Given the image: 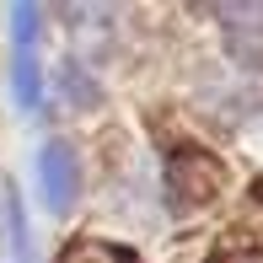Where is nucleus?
I'll list each match as a JSON object with an SVG mask.
<instances>
[{
  "label": "nucleus",
  "mask_w": 263,
  "mask_h": 263,
  "mask_svg": "<svg viewBox=\"0 0 263 263\" xmlns=\"http://www.w3.org/2000/svg\"><path fill=\"white\" fill-rule=\"evenodd\" d=\"M11 22H16V102L32 107V102H38V38H32L38 11H32V6H16Z\"/></svg>",
  "instance_id": "obj_1"
},
{
  "label": "nucleus",
  "mask_w": 263,
  "mask_h": 263,
  "mask_svg": "<svg viewBox=\"0 0 263 263\" xmlns=\"http://www.w3.org/2000/svg\"><path fill=\"white\" fill-rule=\"evenodd\" d=\"M38 166H43V199H49V210H70V199H76V156H70L65 145H43V156H38Z\"/></svg>",
  "instance_id": "obj_2"
},
{
  "label": "nucleus",
  "mask_w": 263,
  "mask_h": 263,
  "mask_svg": "<svg viewBox=\"0 0 263 263\" xmlns=\"http://www.w3.org/2000/svg\"><path fill=\"white\" fill-rule=\"evenodd\" d=\"M65 263H129L124 253H113V247H76Z\"/></svg>",
  "instance_id": "obj_3"
}]
</instances>
